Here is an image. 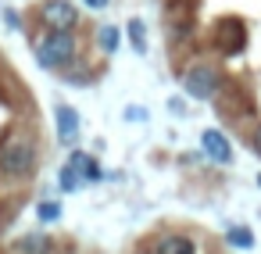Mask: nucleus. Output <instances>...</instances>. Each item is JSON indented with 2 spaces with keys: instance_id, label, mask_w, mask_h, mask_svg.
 Instances as JSON below:
<instances>
[{
  "instance_id": "f257e3e1",
  "label": "nucleus",
  "mask_w": 261,
  "mask_h": 254,
  "mask_svg": "<svg viewBox=\"0 0 261 254\" xmlns=\"http://www.w3.org/2000/svg\"><path fill=\"white\" fill-rule=\"evenodd\" d=\"M0 172L15 183H25L36 172V143L29 136H11L0 147Z\"/></svg>"
},
{
  "instance_id": "f03ea898",
  "label": "nucleus",
  "mask_w": 261,
  "mask_h": 254,
  "mask_svg": "<svg viewBox=\"0 0 261 254\" xmlns=\"http://www.w3.org/2000/svg\"><path fill=\"white\" fill-rule=\"evenodd\" d=\"M75 50H79V43H75V36H72V29H50L40 43H36V61H40V68H65V65H72L75 61Z\"/></svg>"
},
{
  "instance_id": "7ed1b4c3",
  "label": "nucleus",
  "mask_w": 261,
  "mask_h": 254,
  "mask_svg": "<svg viewBox=\"0 0 261 254\" xmlns=\"http://www.w3.org/2000/svg\"><path fill=\"white\" fill-rule=\"evenodd\" d=\"M182 90L193 97V100H211L218 93V72L211 65H193L182 79Z\"/></svg>"
},
{
  "instance_id": "20e7f679",
  "label": "nucleus",
  "mask_w": 261,
  "mask_h": 254,
  "mask_svg": "<svg viewBox=\"0 0 261 254\" xmlns=\"http://www.w3.org/2000/svg\"><path fill=\"white\" fill-rule=\"evenodd\" d=\"M40 18H43L47 29H72L79 22V11H75V4H68V0H47L40 8Z\"/></svg>"
},
{
  "instance_id": "39448f33",
  "label": "nucleus",
  "mask_w": 261,
  "mask_h": 254,
  "mask_svg": "<svg viewBox=\"0 0 261 254\" xmlns=\"http://www.w3.org/2000/svg\"><path fill=\"white\" fill-rule=\"evenodd\" d=\"M200 150H204L215 165H229V161H232V147H229L225 133H218V129H204V136H200Z\"/></svg>"
},
{
  "instance_id": "423d86ee",
  "label": "nucleus",
  "mask_w": 261,
  "mask_h": 254,
  "mask_svg": "<svg viewBox=\"0 0 261 254\" xmlns=\"http://www.w3.org/2000/svg\"><path fill=\"white\" fill-rule=\"evenodd\" d=\"M54 125H58V140L61 143H75L79 140V115H75V108H68V104H61L58 111H54Z\"/></svg>"
},
{
  "instance_id": "0eeeda50",
  "label": "nucleus",
  "mask_w": 261,
  "mask_h": 254,
  "mask_svg": "<svg viewBox=\"0 0 261 254\" xmlns=\"http://www.w3.org/2000/svg\"><path fill=\"white\" fill-rule=\"evenodd\" d=\"M50 247H54V240L47 233H25L15 240V254H50Z\"/></svg>"
},
{
  "instance_id": "6e6552de",
  "label": "nucleus",
  "mask_w": 261,
  "mask_h": 254,
  "mask_svg": "<svg viewBox=\"0 0 261 254\" xmlns=\"http://www.w3.org/2000/svg\"><path fill=\"white\" fill-rule=\"evenodd\" d=\"M150 254H193V240L172 233V236H161V240L150 247Z\"/></svg>"
},
{
  "instance_id": "1a4fd4ad",
  "label": "nucleus",
  "mask_w": 261,
  "mask_h": 254,
  "mask_svg": "<svg viewBox=\"0 0 261 254\" xmlns=\"http://www.w3.org/2000/svg\"><path fill=\"white\" fill-rule=\"evenodd\" d=\"M75 168H79V175H83V183H97L104 172H100V165L90 158V154H83V150H72V158H68Z\"/></svg>"
},
{
  "instance_id": "9d476101",
  "label": "nucleus",
  "mask_w": 261,
  "mask_h": 254,
  "mask_svg": "<svg viewBox=\"0 0 261 254\" xmlns=\"http://www.w3.org/2000/svg\"><path fill=\"white\" fill-rule=\"evenodd\" d=\"M58 183H61V190H68V193H72V190H79V186H83V175H79V168H75V165L68 161V165L61 168Z\"/></svg>"
},
{
  "instance_id": "9b49d317",
  "label": "nucleus",
  "mask_w": 261,
  "mask_h": 254,
  "mask_svg": "<svg viewBox=\"0 0 261 254\" xmlns=\"http://www.w3.org/2000/svg\"><path fill=\"white\" fill-rule=\"evenodd\" d=\"M97 40H100L104 54H115V47H118V29H115V26H100V29H97Z\"/></svg>"
},
{
  "instance_id": "f8f14e48",
  "label": "nucleus",
  "mask_w": 261,
  "mask_h": 254,
  "mask_svg": "<svg viewBox=\"0 0 261 254\" xmlns=\"http://www.w3.org/2000/svg\"><path fill=\"white\" fill-rule=\"evenodd\" d=\"M129 40H133V47H136V54H143V50H147V40H143V22H140V18H133V22H129Z\"/></svg>"
},
{
  "instance_id": "ddd939ff",
  "label": "nucleus",
  "mask_w": 261,
  "mask_h": 254,
  "mask_svg": "<svg viewBox=\"0 0 261 254\" xmlns=\"http://www.w3.org/2000/svg\"><path fill=\"white\" fill-rule=\"evenodd\" d=\"M225 240H229L232 247H254V233H250V229H229Z\"/></svg>"
},
{
  "instance_id": "4468645a",
  "label": "nucleus",
  "mask_w": 261,
  "mask_h": 254,
  "mask_svg": "<svg viewBox=\"0 0 261 254\" xmlns=\"http://www.w3.org/2000/svg\"><path fill=\"white\" fill-rule=\"evenodd\" d=\"M36 218L40 222H54V218H61V208L58 204H40L36 208Z\"/></svg>"
},
{
  "instance_id": "2eb2a0df",
  "label": "nucleus",
  "mask_w": 261,
  "mask_h": 254,
  "mask_svg": "<svg viewBox=\"0 0 261 254\" xmlns=\"http://www.w3.org/2000/svg\"><path fill=\"white\" fill-rule=\"evenodd\" d=\"M86 4H90L93 11H100V8H108V0H86Z\"/></svg>"
},
{
  "instance_id": "dca6fc26",
  "label": "nucleus",
  "mask_w": 261,
  "mask_h": 254,
  "mask_svg": "<svg viewBox=\"0 0 261 254\" xmlns=\"http://www.w3.org/2000/svg\"><path fill=\"white\" fill-rule=\"evenodd\" d=\"M254 147H257V150H261V129H257V136H254Z\"/></svg>"
},
{
  "instance_id": "f3484780",
  "label": "nucleus",
  "mask_w": 261,
  "mask_h": 254,
  "mask_svg": "<svg viewBox=\"0 0 261 254\" xmlns=\"http://www.w3.org/2000/svg\"><path fill=\"white\" fill-rule=\"evenodd\" d=\"M257 186H261V175H257Z\"/></svg>"
}]
</instances>
